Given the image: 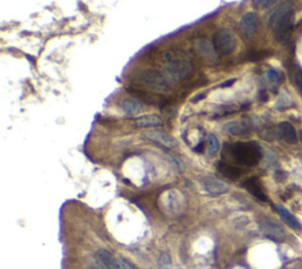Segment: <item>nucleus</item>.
<instances>
[{
	"label": "nucleus",
	"instance_id": "nucleus-1",
	"mask_svg": "<svg viewBox=\"0 0 302 269\" xmlns=\"http://www.w3.org/2000/svg\"><path fill=\"white\" fill-rule=\"evenodd\" d=\"M164 69L171 78L184 80L194 70L193 59L183 50H170L164 54Z\"/></svg>",
	"mask_w": 302,
	"mask_h": 269
},
{
	"label": "nucleus",
	"instance_id": "nucleus-2",
	"mask_svg": "<svg viewBox=\"0 0 302 269\" xmlns=\"http://www.w3.org/2000/svg\"><path fill=\"white\" fill-rule=\"evenodd\" d=\"M294 9L291 4H282L272 12L269 17V26L279 41H286L293 30Z\"/></svg>",
	"mask_w": 302,
	"mask_h": 269
},
{
	"label": "nucleus",
	"instance_id": "nucleus-3",
	"mask_svg": "<svg viewBox=\"0 0 302 269\" xmlns=\"http://www.w3.org/2000/svg\"><path fill=\"white\" fill-rule=\"evenodd\" d=\"M229 152L236 163L254 167L262 157L261 148L255 142H239L229 147Z\"/></svg>",
	"mask_w": 302,
	"mask_h": 269
},
{
	"label": "nucleus",
	"instance_id": "nucleus-4",
	"mask_svg": "<svg viewBox=\"0 0 302 269\" xmlns=\"http://www.w3.org/2000/svg\"><path fill=\"white\" fill-rule=\"evenodd\" d=\"M213 46L215 48L216 53L221 56H228L236 50L238 46V40L232 31L227 28H221L214 33L213 37Z\"/></svg>",
	"mask_w": 302,
	"mask_h": 269
},
{
	"label": "nucleus",
	"instance_id": "nucleus-5",
	"mask_svg": "<svg viewBox=\"0 0 302 269\" xmlns=\"http://www.w3.org/2000/svg\"><path fill=\"white\" fill-rule=\"evenodd\" d=\"M137 80L150 89L157 91H167L171 87L169 79L157 70H143L137 74Z\"/></svg>",
	"mask_w": 302,
	"mask_h": 269
},
{
	"label": "nucleus",
	"instance_id": "nucleus-6",
	"mask_svg": "<svg viewBox=\"0 0 302 269\" xmlns=\"http://www.w3.org/2000/svg\"><path fill=\"white\" fill-rule=\"evenodd\" d=\"M259 226L260 229L262 230V233H264L268 239L274 240V241H281V240L285 239V230L280 225H278L277 222L268 219H264L260 221Z\"/></svg>",
	"mask_w": 302,
	"mask_h": 269
},
{
	"label": "nucleus",
	"instance_id": "nucleus-7",
	"mask_svg": "<svg viewBox=\"0 0 302 269\" xmlns=\"http://www.w3.org/2000/svg\"><path fill=\"white\" fill-rule=\"evenodd\" d=\"M144 136L149 141L154 142V143L158 145H162L164 148L173 149L176 147V141H175L174 137H171L170 135L165 134L163 131H147Z\"/></svg>",
	"mask_w": 302,
	"mask_h": 269
},
{
	"label": "nucleus",
	"instance_id": "nucleus-8",
	"mask_svg": "<svg viewBox=\"0 0 302 269\" xmlns=\"http://www.w3.org/2000/svg\"><path fill=\"white\" fill-rule=\"evenodd\" d=\"M259 19L254 12H248L243 15L241 21H240V28H241L242 33L247 37H252L258 31Z\"/></svg>",
	"mask_w": 302,
	"mask_h": 269
},
{
	"label": "nucleus",
	"instance_id": "nucleus-9",
	"mask_svg": "<svg viewBox=\"0 0 302 269\" xmlns=\"http://www.w3.org/2000/svg\"><path fill=\"white\" fill-rule=\"evenodd\" d=\"M252 128L253 124L248 121H233L227 123V124L223 126L226 132L234 136H243L249 134Z\"/></svg>",
	"mask_w": 302,
	"mask_h": 269
},
{
	"label": "nucleus",
	"instance_id": "nucleus-10",
	"mask_svg": "<svg viewBox=\"0 0 302 269\" xmlns=\"http://www.w3.org/2000/svg\"><path fill=\"white\" fill-rule=\"evenodd\" d=\"M203 188L209 195L213 196L222 195V194H226L229 189L228 186H227L225 182L215 180V178H207L203 182Z\"/></svg>",
	"mask_w": 302,
	"mask_h": 269
},
{
	"label": "nucleus",
	"instance_id": "nucleus-11",
	"mask_svg": "<svg viewBox=\"0 0 302 269\" xmlns=\"http://www.w3.org/2000/svg\"><path fill=\"white\" fill-rule=\"evenodd\" d=\"M279 134H280L281 138L288 144H295L298 142V135L295 131L294 126L291 124L290 122H281L279 124Z\"/></svg>",
	"mask_w": 302,
	"mask_h": 269
},
{
	"label": "nucleus",
	"instance_id": "nucleus-12",
	"mask_svg": "<svg viewBox=\"0 0 302 269\" xmlns=\"http://www.w3.org/2000/svg\"><path fill=\"white\" fill-rule=\"evenodd\" d=\"M195 48L197 50V52L201 54V57H203L207 60H214L216 59V51L214 48L213 44H210L209 41L206 39H200L195 43Z\"/></svg>",
	"mask_w": 302,
	"mask_h": 269
},
{
	"label": "nucleus",
	"instance_id": "nucleus-13",
	"mask_svg": "<svg viewBox=\"0 0 302 269\" xmlns=\"http://www.w3.org/2000/svg\"><path fill=\"white\" fill-rule=\"evenodd\" d=\"M97 261H99L104 267L108 269H119L117 259L113 258V255L106 249H98L96 253Z\"/></svg>",
	"mask_w": 302,
	"mask_h": 269
},
{
	"label": "nucleus",
	"instance_id": "nucleus-14",
	"mask_svg": "<svg viewBox=\"0 0 302 269\" xmlns=\"http://www.w3.org/2000/svg\"><path fill=\"white\" fill-rule=\"evenodd\" d=\"M135 125L138 128H157L163 125V121L156 115H144L135 119Z\"/></svg>",
	"mask_w": 302,
	"mask_h": 269
},
{
	"label": "nucleus",
	"instance_id": "nucleus-15",
	"mask_svg": "<svg viewBox=\"0 0 302 269\" xmlns=\"http://www.w3.org/2000/svg\"><path fill=\"white\" fill-rule=\"evenodd\" d=\"M245 188L252 194L253 196H255L256 199H259L260 201H264V202L267 201V196H266L265 191L262 189L261 184H260L258 178H249L248 181H246Z\"/></svg>",
	"mask_w": 302,
	"mask_h": 269
},
{
	"label": "nucleus",
	"instance_id": "nucleus-16",
	"mask_svg": "<svg viewBox=\"0 0 302 269\" xmlns=\"http://www.w3.org/2000/svg\"><path fill=\"white\" fill-rule=\"evenodd\" d=\"M122 109L123 111H124L126 115L130 116H135L138 115V113H141L143 111V105L141 102H138L137 99L135 98H126L122 102Z\"/></svg>",
	"mask_w": 302,
	"mask_h": 269
},
{
	"label": "nucleus",
	"instance_id": "nucleus-17",
	"mask_svg": "<svg viewBox=\"0 0 302 269\" xmlns=\"http://www.w3.org/2000/svg\"><path fill=\"white\" fill-rule=\"evenodd\" d=\"M277 209H278L279 214H280L281 219L284 220V221L287 223V225L290 226L291 228H293L295 230H301L302 229V226H301L300 221H299L297 217H295L291 212H288L287 209L284 208V207H281V206H278Z\"/></svg>",
	"mask_w": 302,
	"mask_h": 269
},
{
	"label": "nucleus",
	"instance_id": "nucleus-18",
	"mask_svg": "<svg viewBox=\"0 0 302 269\" xmlns=\"http://www.w3.org/2000/svg\"><path fill=\"white\" fill-rule=\"evenodd\" d=\"M219 171L223 176L228 177L230 180H236V178L241 176V170L238 167H234V165L228 163H220Z\"/></svg>",
	"mask_w": 302,
	"mask_h": 269
},
{
	"label": "nucleus",
	"instance_id": "nucleus-19",
	"mask_svg": "<svg viewBox=\"0 0 302 269\" xmlns=\"http://www.w3.org/2000/svg\"><path fill=\"white\" fill-rule=\"evenodd\" d=\"M207 150L209 156H215V155L219 152L220 150V141L217 138L216 135L210 134L208 136V141H207Z\"/></svg>",
	"mask_w": 302,
	"mask_h": 269
},
{
	"label": "nucleus",
	"instance_id": "nucleus-20",
	"mask_svg": "<svg viewBox=\"0 0 302 269\" xmlns=\"http://www.w3.org/2000/svg\"><path fill=\"white\" fill-rule=\"evenodd\" d=\"M158 266H160V269H174L173 264H171V258L167 253H163V254L160 256Z\"/></svg>",
	"mask_w": 302,
	"mask_h": 269
},
{
	"label": "nucleus",
	"instance_id": "nucleus-21",
	"mask_svg": "<svg viewBox=\"0 0 302 269\" xmlns=\"http://www.w3.org/2000/svg\"><path fill=\"white\" fill-rule=\"evenodd\" d=\"M266 77H267V79L269 80V82L275 84V85L280 83V74H279L277 70L269 69L267 72H266Z\"/></svg>",
	"mask_w": 302,
	"mask_h": 269
},
{
	"label": "nucleus",
	"instance_id": "nucleus-22",
	"mask_svg": "<svg viewBox=\"0 0 302 269\" xmlns=\"http://www.w3.org/2000/svg\"><path fill=\"white\" fill-rule=\"evenodd\" d=\"M117 262H118L119 269H135L134 266L124 258H117Z\"/></svg>",
	"mask_w": 302,
	"mask_h": 269
},
{
	"label": "nucleus",
	"instance_id": "nucleus-23",
	"mask_svg": "<svg viewBox=\"0 0 302 269\" xmlns=\"http://www.w3.org/2000/svg\"><path fill=\"white\" fill-rule=\"evenodd\" d=\"M295 82H297L299 89L302 91V69L299 66H297V69H295Z\"/></svg>",
	"mask_w": 302,
	"mask_h": 269
},
{
	"label": "nucleus",
	"instance_id": "nucleus-24",
	"mask_svg": "<svg viewBox=\"0 0 302 269\" xmlns=\"http://www.w3.org/2000/svg\"><path fill=\"white\" fill-rule=\"evenodd\" d=\"M87 269H108V268L104 267V266L100 264L99 261H96V262H92V264H90L89 266H87Z\"/></svg>",
	"mask_w": 302,
	"mask_h": 269
},
{
	"label": "nucleus",
	"instance_id": "nucleus-25",
	"mask_svg": "<svg viewBox=\"0 0 302 269\" xmlns=\"http://www.w3.org/2000/svg\"><path fill=\"white\" fill-rule=\"evenodd\" d=\"M278 0H261V6L262 8H268L271 7V6H273L277 2Z\"/></svg>",
	"mask_w": 302,
	"mask_h": 269
},
{
	"label": "nucleus",
	"instance_id": "nucleus-26",
	"mask_svg": "<svg viewBox=\"0 0 302 269\" xmlns=\"http://www.w3.org/2000/svg\"><path fill=\"white\" fill-rule=\"evenodd\" d=\"M235 82H236L235 78L229 79V80H227V82H223L222 84H221V85H219V87H229V86H232Z\"/></svg>",
	"mask_w": 302,
	"mask_h": 269
},
{
	"label": "nucleus",
	"instance_id": "nucleus-27",
	"mask_svg": "<svg viewBox=\"0 0 302 269\" xmlns=\"http://www.w3.org/2000/svg\"><path fill=\"white\" fill-rule=\"evenodd\" d=\"M300 138H301V141H302V129H301V131H300Z\"/></svg>",
	"mask_w": 302,
	"mask_h": 269
},
{
	"label": "nucleus",
	"instance_id": "nucleus-28",
	"mask_svg": "<svg viewBox=\"0 0 302 269\" xmlns=\"http://www.w3.org/2000/svg\"><path fill=\"white\" fill-rule=\"evenodd\" d=\"M176 269H181V268H176Z\"/></svg>",
	"mask_w": 302,
	"mask_h": 269
}]
</instances>
